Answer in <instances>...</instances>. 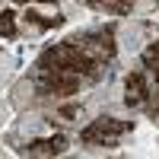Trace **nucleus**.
<instances>
[{
	"label": "nucleus",
	"instance_id": "nucleus-1",
	"mask_svg": "<svg viewBox=\"0 0 159 159\" xmlns=\"http://www.w3.org/2000/svg\"><path fill=\"white\" fill-rule=\"evenodd\" d=\"M118 48H121L124 57H134L137 51L143 48V25H140L137 16L121 22V29H118Z\"/></svg>",
	"mask_w": 159,
	"mask_h": 159
},
{
	"label": "nucleus",
	"instance_id": "nucleus-2",
	"mask_svg": "<svg viewBox=\"0 0 159 159\" xmlns=\"http://www.w3.org/2000/svg\"><path fill=\"white\" fill-rule=\"evenodd\" d=\"M48 124L42 121V115H25L22 121H19V134L22 137H38V134H45Z\"/></svg>",
	"mask_w": 159,
	"mask_h": 159
},
{
	"label": "nucleus",
	"instance_id": "nucleus-3",
	"mask_svg": "<svg viewBox=\"0 0 159 159\" xmlns=\"http://www.w3.org/2000/svg\"><path fill=\"white\" fill-rule=\"evenodd\" d=\"M32 96H35V89H32L29 80H19V83L13 86V105H19V108H25V105L32 102Z\"/></svg>",
	"mask_w": 159,
	"mask_h": 159
},
{
	"label": "nucleus",
	"instance_id": "nucleus-4",
	"mask_svg": "<svg viewBox=\"0 0 159 159\" xmlns=\"http://www.w3.org/2000/svg\"><path fill=\"white\" fill-rule=\"evenodd\" d=\"M10 115H13V102H7V96H0V124H7Z\"/></svg>",
	"mask_w": 159,
	"mask_h": 159
},
{
	"label": "nucleus",
	"instance_id": "nucleus-5",
	"mask_svg": "<svg viewBox=\"0 0 159 159\" xmlns=\"http://www.w3.org/2000/svg\"><path fill=\"white\" fill-rule=\"evenodd\" d=\"M153 10V3H147V0H143V3H137V13H150Z\"/></svg>",
	"mask_w": 159,
	"mask_h": 159
},
{
	"label": "nucleus",
	"instance_id": "nucleus-6",
	"mask_svg": "<svg viewBox=\"0 0 159 159\" xmlns=\"http://www.w3.org/2000/svg\"><path fill=\"white\" fill-rule=\"evenodd\" d=\"M0 156H7V150H3V147H0Z\"/></svg>",
	"mask_w": 159,
	"mask_h": 159
}]
</instances>
